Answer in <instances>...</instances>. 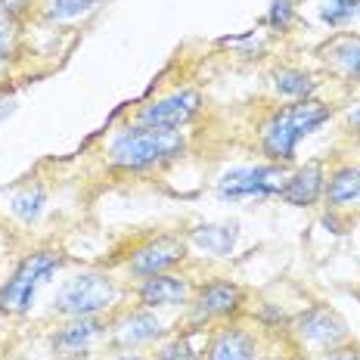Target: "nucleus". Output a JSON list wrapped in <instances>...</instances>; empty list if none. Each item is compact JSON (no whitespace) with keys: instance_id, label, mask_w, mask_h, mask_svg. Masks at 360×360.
Here are the masks:
<instances>
[{"instance_id":"obj_1","label":"nucleus","mask_w":360,"mask_h":360,"mask_svg":"<svg viewBox=\"0 0 360 360\" xmlns=\"http://www.w3.org/2000/svg\"><path fill=\"white\" fill-rule=\"evenodd\" d=\"M186 153L184 131H165V127L127 124L106 146V162L112 171L122 174H143L174 165Z\"/></svg>"},{"instance_id":"obj_2","label":"nucleus","mask_w":360,"mask_h":360,"mask_svg":"<svg viewBox=\"0 0 360 360\" xmlns=\"http://www.w3.org/2000/svg\"><path fill=\"white\" fill-rule=\"evenodd\" d=\"M333 112L335 109L329 106V103L317 100V96H311V100H295V103H286V106L274 109L258 131L261 153L267 155V162L292 168L295 155H298V143L311 137L314 131H320V127L333 118Z\"/></svg>"},{"instance_id":"obj_3","label":"nucleus","mask_w":360,"mask_h":360,"mask_svg":"<svg viewBox=\"0 0 360 360\" xmlns=\"http://www.w3.org/2000/svg\"><path fill=\"white\" fill-rule=\"evenodd\" d=\"M63 270V255L56 249H34L0 283V317H22L32 311L37 292Z\"/></svg>"},{"instance_id":"obj_4","label":"nucleus","mask_w":360,"mask_h":360,"mask_svg":"<svg viewBox=\"0 0 360 360\" xmlns=\"http://www.w3.org/2000/svg\"><path fill=\"white\" fill-rule=\"evenodd\" d=\"M122 298V289L103 270H81L65 280L53 295V314L59 317H103Z\"/></svg>"},{"instance_id":"obj_5","label":"nucleus","mask_w":360,"mask_h":360,"mask_svg":"<svg viewBox=\"0 0 360 360\" xmlns=\"http://www.w3.org/2000/svg\"><path fill=\"white\" fill-rule=\"evenodd\" d=\"M286 165L261 162V165H239L217 177L214 193L224 202H249V199H280L283 186L289 180Z\"/></svg>"},{"instance_id":"obj_6","label":"nucleus","mask_w":360,"mask_h":360,"mask_svg":"<svg viewBox=\"0 0 360 360\" xmlns=\"http://www.w3.org/2000/svg\"><path fill=\"white\" fill-rule=\"evenodd\" d=\"M243 289L239 283L227 280V276H214V280L196 286L190 298V311H186V326L196 329H208L212 323H224V320H233L243 311Z\"/></svg>"},{"instance_id":"obj_7","label":"nucleus","mask_w":360,"mask_h":360,"mask_svg":"<svg viewBox=\"0 0 360 360\" xmlns=\"http://www.w3.org/2000/svg\"><path fill=\"white\" fill-rule=\"evenodd\" d=\"M186 261V239L177 233H155L134 245L124 267L134 280H149L155 274H171Z\"/></svg>"},{"instance_id":"obj_8","label":"nucleus","mask_w":360,"mask_h":360,"mask_svg":"<svg viewBox=\"0 0 360 360\" xmlns=\"http://www.w3.org/2000/svg\"><path fill=\"white\" fill-rule=\"evenodd\" d=\"M202 112V94L196 87H177L171 94L149 100L137 109L134 124H146V127H165V131H180L186 127Z\"/></svg>"},{"instance_id":"obj_9","label":"nucleus","mask_w":360,"mask_h":360,"mask_svg":"<svg viewBox=\"0 0 360 360\" xmlns=\"http://www.w3.org/2000/svg\"><path fill=\"white\" fill-rule=\"evenodd\" d=\"M292 329H295L298 342L307 345V348L333 351V348H339V345H345V339H348V326H345V320L335 311L320 307V304L307 307L304 314H298Z\"/></svg>"},{"instance_id":"obj_10","label":"nucleus","mask_w":360,"mask_h":360,"mask_svg":"<svg viewBox=\"0 0 360 360\" xmlns=\"http://www.w3.org/2000/svg\"><path fill=\"white\" fill-rule=\"evenodd\" d=\"M109 333H112V345L118 351H134L140 345L162 339L165 323L149 307H134V311H122L115 320H109Z\"/></svg>"},{"instance_id":"obj_11","label":"nucleus","mask_w":360,"mask_h":360,"mask_svg":"<svg viewBox=\"0 0 360 360\" xmlns=\"http://www.w3.org/2000/svg\"><path fill=\"white\" fill-rule=\"evenodd\" d=\"M193 292V280L186 274H155L149 280H140L137 286V304L149 307V311H162V307H177V304H190Z\"/></svg>"},{"instance_id":"obj_12","label":"nucleus","mask_w":360,"mask_h":360,"mask_svg":"<svg viewBox=\"0 0 360 360\" xmlns=\"http://www.w3.org/2000/svg\"><path fill=\"white\" fill-rule=\"evenodd\" d=\"M109 333V320L103 317H69L53 333V354L56 357H84L103 335Z\"/></svg>"},{"instance_id":"obj_13","label":"nucleus","mask_w":360,"mask_h":360,"mask_svg":"<svg viewBox=\"0 0 360 360\" xmlns=\"http://www.w3.org/2000/svg\"><path fill=\"white\" fill-rule=\"evenodd\" d=\"M323 186H326V168L320 162H304L289 171V180L283 186L280 199L292 208H311L323 199Z\"/></svg>"},{"instance_id":"obj_14","label":"nucleus","mask_w":360,"mask_h":360,"mask_svg":"<svg viewBox=\"0 0 360 360\" xmlns=\"http://www.w3.org/2000/svg\"><path fill=\"white\" fill-rule=\"evenodd\" d=\"M205 360H258L255 333L236 323L217 326L205 339Z\"/></svg>"},{"instance_id":"obj_15","label":"nucleus","mask_w":360,"mask_h":360,"mask_svg":"<svg viewBox=\"0 0 360 360\" xmlns=\"http://www.w3.org/2000/svg\"><path fill=\"white\" fill-rule=\"evenodd\" d=\"M320 56L329 65V72H335L339 78L357 84L360 81V34L354 32H339L320 47Z\"/></svg>"},{"instance_id":"obj_16","label":"nucleus","mask_w":360,"mask_h":360,"mask_svg":"<svg viewBox=\"0 0 360 360\" xmlns=\"http://www.w3.org/2000/svg\"><path fill=\"white\" fill-rule=\"evenodd\" d=\"M186 243L193 249L214 255V258H227L239 243V224L236 221H224V224H199L186 233Z\"/></svg>"},{"instance_id":"obj_17","label":"nucleus","mask_w":360,"mask_h":360,"mask_svg":"<svg viewBox=\"0 0 360 360\" xmlns=\"http://www.w3.org/2000/svg\"><path fill=\"white\" fill-rule=\"evenodd\" d=\"M270 84H274L276 96L295 103V100H311L317 94L320 81H317V75L298 69V65H280V69L270 72Z\"/></svg>"},{"instance_id":"obj_18","label":"nucleus","mask_w":360,"mask_h":360,"mask_svg":"<svg viewBox=\"0 0 360 360\" xmlns=\"http://www.w3.org/2000/svg\"><path fill=\"white\" fill-rule=\"evenodd\" d=\"M323 202L329 212H342V208L357 205V165H339L335 171H329L326 186H323Z\"/></svg>"},{"instance_id":"obj_19","label":"nucleus","mask_w":360,"mask_h":360,"mask_svg":"<svg viewBox=\"0 0 360 360\" xmlns=\"http://www.w3.org/2000/svg\"><path fill=\"white\" fill-rule=\"evenodd\" d=\"M44 208H47V186L44 184H25L19 193H13V199H10V214L16 217L19 224H25V227L41 221Z\"/></svg>"},{"instance_id":"obj_20","label":"nucleus","mask_w":360,"mask_h":360,"mask_svg":"<svg viewBox=\"0 0 360 360\" xmlns=\"http://www.w3.org/2000/svg\"><path fill=\"white\" fill-rule=\"evenodd\" d=\"M106 0H44L41 4V16L53 25H69V22H78L96 13Z\"/></svg>"},{"instance_id":"obj_21","label":"nucleus","mask_w":360,"mask_h":360,"mask_svg":"<svg viewBox=\"0 0 360 360\" xmlns=\"http://www.w3.org/2000/svg\"><path fill=\"white\" fill-rule=\"evenodd\" d=\"M317 16L326 28L339 32V28H348L360 16V0H320Z\"/></svg>"},{"instance_id":"obj_22","label":"nucleus","mask_w":360,"mask_h":360,"mask_svg":"<svg viewBox=\"0 0 360 360\" xmlns=\"http://www.w3.org/2000/svg\"><path fill=\"white\" fill-rule=\"evenodd\" d=\"M193 335H196V326H190L186 333H180V335H174V339H168L159 348L155 360H205V357H202V351L193 345Z\"/></svg>"},{"instance_id":"obj_23","label":"nucleus","mask_w":360,"mask_h":360,"mask_svg":"<svg viewBox=\"0 0 360 360\" xmlns=\"http://www.w3.org/2000/svg\"><path fill=\"white\" fill-rule=\"evenodd\" d=\"M298 10H295V0H270L267 4V13H264V22L270 32L276 34H286L292 28V22H295Z\"/></svg>"},{"instance_id":"obj_24","label":"nucleus","mask_w":360,"mask_h":360,"mask_svg":"<svg viewBox=\"0 0 360 360\" xmlns=\"http://www.w3.org/2000/svg\"><path fill=\"white\" fill-rule=\"evenodd\" d=\"M16 25L19 22H13L10 16L0 13V69H6L13 63V56H16V37H19Z\"/></svg>"},{"instance_id":"obj_25","label":"nucleus","mask_w":360,"mask_h":360,"mask_svg":"<svg viewBox=\"0 0 360 360\" xmlns=\"http://www.w3.org/2000/svg\"><path fill=\"white\" fill-rule=\"evenodd\" d=\"M32 4H34V0H0V13H4V16H10L13 22H19L28 10H32Z\"/></svg>"},{"instance_id":"obj_26","label":"nucleus","mask_w":360,"mask_h":360,"mask_svg":"<svg viewBox=\"0 0 360 360\" xmlns=\"http://www.w3.org/2000/svg\"><path fill=\"white\" fill-rule=\"evenodd\" d=\"M326 360H360V351H357V348H345V345H339V348L329 351Z\"/></svg>"},{"instance_id":"obj_27","label":"nucleus","mask_w":360,"mask_h":360,"mask_svg":"<svg viewBox=\"0 0 360 360\" xmlns=\"http://www.w3.org/2000/svg\"><path fill=\"white\" fill-rule=\"evenodd\" d=\"M348 124H351V131L354 134H360V106H354L348 112Z\"/></svg>"},{"instance_id":"obj_28","label":"nucleus","mask_w":360,"mask_h":360,"mask_svg":"<svg viewBox=\"0 0 360 360\" xmlns=\"http://www.w3.org/2000/svg\"><path fill=\"white\" fill-rule=\"evenodd\" d=\"M115 360H149V357H143V354H118Z\"/></svg>"},{"instance_id":"obj_29","label":"nucleus","mask_w":360,"mask_h":360,"mask_svg":"<svg viewBox=\"0 0 360 360\" xmlns=\"http://www.w3.org/2000/svg\"><path fill=\"white\" fill-rule=\"evenodd\" d=\"M4 243H6V230L0 227V255H4Z\"/></svg>"},{"instance_id":"obj_30","label":"nucleus","mask_w":360,"mask_h":360,"mask_svg":"<svg viewBox=\"0 0 360 360\" xmlns=\"http://www.w3.org/2000/svg\"><path fill=\"white\" fill-rule=\"evenodd\" d=\"M357 196H360V165H357Z\"/></svg>"}]
</instances>
